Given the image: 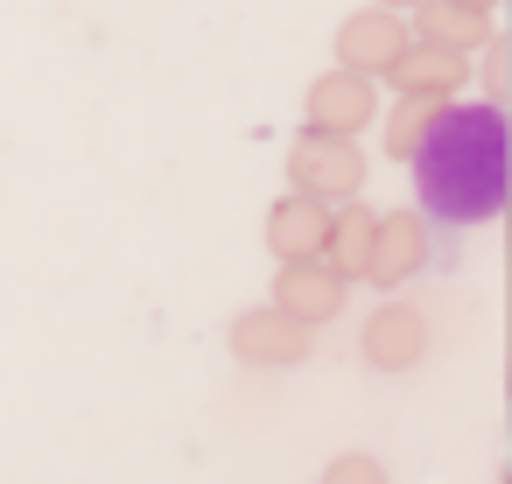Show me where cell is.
I'll return each mask as SVG.
<instances>
[{"instance_id":"4fadbf2b","label":"cell","mask_w":512,"mask_h":484,"mask_svg":"<svg viewBox=\"0 0 512 484\" xmlns=\"http://www.w3.org/2000/svg\"><path fill=\"white\" fill-rule=\"evenodd\" d=\"M323 484H386V470H379L372 456H337V463L323 470Z\"/></svg>"},{"instance_id":"30bf717a","label":"cell","mask_w":512,"mask_h":484,"mask_svg":"<svg viewBox=\"0 0 512 484\" xmlns=\"http://www.w3.org/2000/svg\"><path fill=\"white\" fill-rule=\"evenodd\" d=\"M309 120H316V134H351L358 120H372V85L365 78H323L309 99Z\"/></svg>"},{"instance_id":"5b68a950","label":"cell","mask_w":512,"mask_h":484,"mask_svg":"<svg viewBox=\"0 0 512 484\" xmlns=\"http://www.w3.org/2000/svg\"><path fill=\"white\" fill-rule=\"evenodd\" d=\"M330 204H316V197H288V204H274V218H267V246L281 253V260H323V246H330Z\"/></svg>"},{"instance_id":"7c38bea8","label":"cell","mask_w":512,"mask_h":484,"mask_svg":"<svg viewBox=\"0 0 512 484\" xmlns=\"http://www.w3.org/2000/svg\"><path fill=\"white\" fill-rule=\"evenodd\" d=\"M428 43L442 50H477L484 43V8H470V0H449V8H428Z\"/></svg>"},{"instance_id":"3957f363","label":"cell","mask_w":512,"mask_h":484,"mask_svg":"<svg viewBox=\"0 0 512 484\" xmlns=\"http://www.w3.org/2000/svg\"><path fill=\"white\" fill-rule=\"evenodd\" d=\"M344 288H351V281H344L330 260H281V274H274V309L295 316V323H323V316L344 309Z\"/></svg>"},{"instance_id":"7a4b0ae2","label":"cell","mask_w":512,"mask_h":484,"mask_svg":"<svg viewBox=\"0 0 512 484\" xmlns=\"http://www.w3.org/2000/svg\"><path fill=\"white\" fill-rule=\"evenodd\" d=\"M288 176H295V190L316 197V204H330V197L351 204V190L365 183V162H358V148H351L344 134H302L295 155H288Z\"/></svg>"},{"instance_id":"8fae6325","label":"cell","mask_w":512,"mask_h":484,"mask_svg":"<svg viewBox=\"0 0 512 484\" xmlns=\"http://www.w3.org/2000/svg\"><path fill=\"white\" fill-rule=\"evenodd\" d=\"M442 106H449V99H421V92H400V113H393V127H386V155H393V162H414Z\"/></svg>"},{"instance_id":"8992f818","label":"cell","mask_w":512,"mask_h":484,"mask_svg":"<svg viewBox=\"0 0 512 484\" xmlns=\"http://www.w3.org/2000/svg\"><path fill=\"white\" fill-rule=\"evenodd\" d=\"M421 260H428L421 218H414V211H393V218H379V246H372V274H365V281L400 288L407 274H421Z\"/></svg>"},{"instance_id":"6da1fadb","label":"cell","mask_w":512,"mask_h":484,"mask_svg":"<svg viewBox=\"0 0 512 484\" xmlns=\"http://www.w3.org/2000/svg\"><path fill=\"white\" fill-rule=\"evenodd\" d=\"M505 176H512V134L505 113L470 99V106H442L421 155H414V190L421 211H435L442 225H484L505 204Z\"/></svg>"},{"instance_id":"9c48e42d","label":"cell","mask_w":512,"mask_h":484,"mask_svg":"<svg viewBox=\"0 0 512 484\" xmlns=\"http://www.w3.org/2000/svg\"><path fill=\"white\" fill-rule=\"evenodd\" d=\"M372 246H379V218H372L365 204H344V211L330 218V246H323V260H330L344 281H365V274H372Z\"/></svg>"},{"instance_id":"52a82bcc","label":"cell","mask_w":512,"mask_h":484,"mask_svg":"<svg viewBox=\"0 0 512 484\" xmlns=\"http://www.w3.org/2000/svg\"><path fill=\"white\" fill-rule=\"evenodd\" d=\"M421 344H428V330H421V316H414L407 302H386V309L365 323V358H372L379 372L414 365V358H421Z\"/></svg>"},{"instance_id":"ba28073f","label":"cell","mask_w":512,"mask_h":484,"mask_svg":"<svg viewBox=\"0 0 512 484\" xmlns=\"http://www.w3.org/2000/svg\"><path fill=\"white\" fill-rule=\"evenodd\" d=\"M393 85L400 92H421V99H449V85L463 78V50H442V43H414V50H400L393 64Z\"/></svg>"},{"instance_id":"277c9868","label":"cell","mask_w":512,"mask_h":484,"mask_svg":"<svg viewBox=\"0 0 512 484\" xmlns=\"http://www.w3.org/2000/svg\"><path fill=\"white\" fill-rule=\"evenodd\" d=\"M232 351L253 365H302L309 358V323L281 316V309H253L232 323Z\"/></svg>"}]
</instances>
